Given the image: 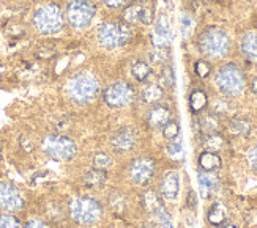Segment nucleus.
Here are the masks:
<instances>
[{
  "instance_id": "obj_16",
  "label": "nucleus",
  "mask_w": 257,
  "mask_h": 228,
  "mask_svg": "<svg viewBox=\"0 0 257 228\" xmlns=\"http://www.w3.org/2000/svg\"><path fill=\"white\" fill-rule=\"evenodd\" d=\"M141 204H142V208L144 211L153 215L156 214L160 209L164 208V204L158 195V192L153 190V189H147V190H144L142 192V195H141Z\"/></svg>"
},
{
  "instance_id": "obj_19",
  "label": "nucleus",
  "mask_w": 257,
  "mask_h": 228,
  "mask_svg": "<svg viewBox=\"0 0 257 228\" xmlns=\"http://www.w3.org/2000/svg\"><path fill=\"white\" fill-rule=\"evenodd\" d=\"M163 87L161 85H156V84H150L147 87H144L141 90V101L144 104H149V106H155L163 99Z\"/></svg>"
},
{
  "instance_id": "obj_41",
  "label": "nucleus",
  "mask_w": 257,
  "mask_h": 228,
  "mask_svg": "<svg viewBox=\"0 0 257 228\" xmlns=\"http://www.w3.org/2000/svg\"><path fill=\"white\" fill-rule=\"evenodd\" d=\"M22 228H49V225H48V223H44L43 220L33 219V220H29Z\"/></svg>"
},
{
  "instance_id": "obj_43",
  "label": "nucleus",
  "mask_w": 257,
  "mask_h": 228,
  "mask_svg": "<svg viewBox=\"0 0 257 228\" xmlns=\"http://www.w3.org/2000/svg\"><path fill=\"white\" fill-rule=\"evenodd\" d=\"M186 206L191 209V211H194L196 209V206H197V200H196V193H194V190H191L188 193V204Z\"/></svg>"
},
{
  "instance_id": "obj_34",
  "label": "nucleus",
  "mask_w": 257,
  "mask_h": 228,
  "mask_svg": "<svg viewBox=\"0 0 257 228\" xmlns=\"http://www.w3.org/2000/svg\"><path fill=\"white\" fill-rule=\"evenodd\" d=\"M167 154H169L172 159H182L183 157V146H182V140L178 139H172L167 145Z\"/></svg>"
},
{
  "instance_id": "obj_27",
  "label": "nucleus",
  "mask_w": 257,
  "mask_h": 228,
  "mask_svg": "<svg viewBox=\"0 0 257 228\" xmlns=\"http://www.w3.org/2000/svg\"><path fill=\"white\" fill-rule=\"evenodd\" d=\"M93 168H98V170H106L107 168H110L112 167V164H114V161H112V156H110L109 153H104V151H101V153H96L95 156H93Z\"/></svg>"
},
{
  "instance_id": "obj_17",
  "label": "nucleus",
  "mask_w": 257,
  "mask_h": 228,
  "mask_svg": "<svg viewBox=\"0 0 257 228\" xmlns=\"http://www.w3.org/2000/svg\"><path fill=\"white\" fill-rule=\"evenodd\" d=\"M222 165V159L218 153L215 151H204L202 154L199 156V167L202 172L207 173H213L216 170H219Z\"/></svg>"
},
{
  "instance_id": "obj_9",
  "label": "nucleus",
  "mask_w": 257,
  "mask_h": 228,
  "mask_svg": "<svg viewBox=\"0 0 257 228\" xmlns=\"http://www.w3.org/2000/svg\"><path fill=\"white\" fill-rule=\"evenodd\" d=\"M103 99L106 102V106L112 109L126 107L134 99V88L125 81L112 82L103 91Z\"/></svg>"
},
{
  "instance_id": "obj_38",
  "label": "nucleus",
  "mask_w": 257,
  "mask_h": 228,
  "mask_svg": "<svg viewBox=\"0 0 257 228\" xmlns=\"http://www.w3.org/2000/svg\"><path fill=\"white\" fill-rule=\"evenodd\" d=\"M191 30H193V19L188 13H183L182 15V33H183V37L188 38L189 35H191Z\"/></svg>"
},
{
  "instance_id": "obj_8",
  "label": "nucleus",
  "mask_w": 257,
  "mask_h": 228,
  "mask_svg": "<svg viewBox=\"0 0 257 228\" xmlns=\"http://www.w3.org/2000/svg\"><path fill=\"white\" fill-rule=\"evenodd\" d=\"M96 15L93 0H70L66 5V19L74 29H85L92 24Z\"/></svg>"
},
{
  "instance_id": "obj_35",
  "label": "nucleus",
  "mask_w": 257,
  "mask_h": 228,
  "mask_svg": "<svg viewBox=\"0 0 257 228\" xmlns=\"http://www.w3.org/2000/svg\"><path fill=\"white\" fill-rule=\"evenodd\" d=\"M0 228H22V225L16 215L0 214Z\"/></svg>"
},
{
  "instance_id": "obj_25",
  "label": "nucleus",
  "mask_w": 257,
  "mask_h": 228,
  "mask_svg": "<svg viewBox=\"0 0 257 228\" xmlns=\"http://www.w3.org/2000/svg\"><path fill=\"white\" fill-rule=\"evenodd\" d=\"M207 102H208V98L204 90L196 88L191 91V95H189V107H191L194 113L202 112L207 107Z\"/></svg>"
},
{
  "instance_id": "obj_37",
  "label": "nucleus",
  "mask_w": 257,
  "mask_h": 228,
  "mask_svg": "<svg viewBox=\"0 0 257 228\" xmlns=\"http://www.w3.org/2000/svg\"><path fill=\"white\" fill-rule=\"evenodd\" d=\"M150 59L153 63H164L167 59H169V52H167V49L156 46V49L153 52H150Z\"/></svg>"
},
{
  "instance_id": "obj_21",
  "label": "nucleus",
  "mask_w": 257,
  "mask_h": 228,
  "mask_svg": "<svg viewBox=\"0 0 257 228\" xmlns=\"http://www.w3.org/2000/svg\"><path fill=\"white\" fill-rule=\"evenodd\" d=\"M241 51L248 59L257 62V32H248L241 40Z\"/></svg>"
},
{
  "instance_id": "obj_10",
  "label": "nucleus",
  "mask_w": 257,
  "mask_h": 228,
  "mask_svg": "<svg viewBox=\"0 0 257 228\" xmlns=\"http://www.w3.org/2000/svg\"><path fill=\"white\" fill-rule=\"evenodd\" d=\"M128 173L136 186H145L155 175V161L152 157H138L131 162Z\"/></svg>"
},
{
  "instance_id": "obj_7",
  "label": "nucleus",
  "mask_w": 257,
  "mask_h": 228,
  "mask_svg": "<svg viewBox=\"0 0 257 228\" xmlns=\"http://www.w3.org/2000/svg\"><path fill=\"white\" fill-rule=\"evenodd\" d=\"M43 153L55 161H71L77 153V145L66 135H46L41 142Z\"/></svg>"
},
{
  "instance_id": "obj_6",
  "label": "nucleus",
  "mask_w": 257,
  "mask_h": 228,
  "mask_svg": "<svg viewBox=\"0 0 257 228\" xmlns=\"http://www.w3.org/2000/svg\"><path fill=\"white\" fill-rule=\"evenodd\" d=\"M131 38V29L125 22L109 21L98 29V41L106 49H117L125 46Z\"/></svg>"
},
{
  "instance_id": "obj_45",
  "label": "nucleus",
  "mask_w": 257,
  "mask_h": 228,
  "mask_svg": "<svg viewBox=\"0 0 257 228\" xmlns=\"http://www.w3.org/2000/svg\"><path fill=\"white\" fill-rule=\"evenodd\" d=\"M139 228H158V226H153V225H142Z\"/></svg>"
},
{
  "instance_id": "obj_28",
  "label": "nucleus",
  "mask_w": 257,
  "mask_h": 228,
  "mask_svg": "<svg viewBox=\"0 0 257 228\" xmlns=\"http://www.w3.org/2000/svg\"><path fill=\"white\" fill-rule=\"evenodd\" d=\"M107 201L110 204V208H112L115 212H125L126 209V200L125 197L121 195L120 192H112L110 195L107 197Z\"/></svg>"
},
{
  "instance_id": "obj_5",
  "label": "nucleus",
  "mask_w": 257,
  "mask_h": 228,
  "mask_svg": "<svg viewBox=\"0 0 257 228\" xmlns=\"http://www.w3.org/2000/svg\"><path fill=\"white\" fill-rule=\"evenodd\" d=\"M33 24L43 35H54L63 29V13L57 4H44L33 15Z\"/></svg>"
},
{
  "instance_id": "obj_31",
  "label": "nucleus",
  "mask_w": 257,
  "mask_h": 228,
  "mask_svg": "<svg viewBox=\"0 0 257 228\" xmlns=\"http://www.w3.org/2000/svg\"><path fill=\"white\" fill-rule=\"evenodd\" d=\"M153 217L156 220V226H158V228H174L172 219H171L169 212L166 211V208H163L156 214H153Z\"/></svg>"
},
{
  "instance_id": "obj_32",
  "label": "nucleus",
  "mask_w": 257,
  "mask_h": 228,
  "mask_svg": "<svg viewBox=\"0 0 257 228\" xmlns=\"http://www.w3.org/2000/svg\"><path fill=\"white\" fill-rule=\"evenodd\" d=\"M178 134H180V124H178L177 121L169 120L163 126V135H164V139H167V140L177 139Z\"/></svg>"
},
{
  "instance_id": "obj_14",
  "label": "nucleus",
  "mask_w": 257,
  "mask_h": 228,
  "mask_svg": "<svg viewBox=\"0 0 257 228\" xmlns=\"http://www.w3.org/2000/svg\"><path fill=\"white\" fill-rule=\"evenodd\" d=\"M145 120H147V124L150 128H163L171 120V110L163 104H155L147 112Z\"/></svg>"
},
{
  "instance_id": "obj_22",
  "label": "nucleus",
  "mask_w": 257,
  "mask_h": 228,
  "mask_svg": "<svg viewBox=\"0 0 257 228\" xmlns=\"http://www.w3.org/2000/svg\"><path fill=\"white\" fill-rule=\"evenodd\" d=\"M219 184L218 178L213 175V173H200L199 175V186H200V193H202L204 198H208L210 197V192L215 190Z\"/></svg>"
},
{
  "instance_id": "obj_46",
  "label": "nucleus",
  "mask_w": 257,
  "mask_h": 228,
  "mask_svg": "<svg viewBox=\"0 0 257 228\" xmlns=\"http://www.w3.org/2000/svg\"><path fill=\"white\" fill-rule=\"evenodd\" d=\"M112 228H114V226H112Z\"/></svg>"
},
{
  "instance_id": "obj_18",
  "label": "nucleus",
  "mask_w": 257,
  "mask_h": 228,
  "mask_svg": "<svg viewBox=\"0 0 257 228\" xmlns=\"http://www.w3.org/2000/svg\"><path fill=\"white\" fill-rule=\"evenodd\" d=\"M207 219L210 222V225H213L215 228H221L227 223L229 219V212L227 208L222 203H215L211 204V208L207 212Z\"/></svg>"
},
{
  "instance_id": "obj_39",
  "label": "nucleus",
  "mask_w": 257,
  "mask_h": 228,
  "mask_svg": "<svg viewBox=\"0 0 257 228\" xmlns=\"http://www.w3.org/2000/svg\"><path fill=\"white\" fill-rule=\"evenodd\" d=\"M152 21H153V8H150V7H141L139 22H142V24H150Z\"/></svg>"
},
{
  "instance_id": "obj_33",
  "label": "nucleus",
  "mask_w": 257,
  "mask_h": 228,
  "mask_svg": "<svg viewBox=\"0 0 257 228\" xmlns=\"http://www.w3.org/2000/svg\"><path fill=\"white\" fill-rule=\"evenodd\" d=\"M161 85L164 88H174L175 85V77H174V70L171 65H166L161 71Z\"/></svg>"
},
{
  "instance_id": "obj_42",
  "label": "nucleus",
  "mask_w": 257,
  "mask_h": 228,
  "mask_svg": "<svg viewBox=\"0 0 257 228\" xmlns=\"http://www.w3.org/2000/svg\"><path fill=\"white\" fill-rule=\"evenodd\" d=\"M103 4L109 8H120L126 4V0H103Z\"/></svg>"
},
{
  "instance_id": "obj_15",
  "label": "nucleus",
  "mask_w": 257,
  "mask_h": 228,
  "mask_svg": "<svg viewBox=\"0 0 257 228\" xmlns=\"http://www.w3.org/2000/svg\"><path fill=\"white\" fill-rule=\"evenodd\" d=\"M171 38V26H169V19L166 15H161L155 24V32H153V43L158 48H164Z\"/></svg>"
},
{
  "instance_id": "obj_11",
  "label": "nucleus",
  "mask_w": 257,
  "mask_h": 228,
  "mask_svg": "<svg viewBox=\"0 0 257 228\" xmlns=\"http://www.w3.org/2000/svg\"><path fill=\"white\" fill-rule=\"evenodd\" d=\"M24 208L19 189L11 182H0V209L5 212H19Z\"/></svg>"
},
{
  "instance_id": "obj_40",
  "label": "nucleus",
  "mask_w": 257,
  "mask_h": 228,
  "mask_svg": "<svg viewBox=\"0 0 257 228\" xmlns=\"http://www.w3.org/2000/svg\"><path fill=\"white\" fill-rule=\"evenodd\" d=\"M248 161H249V165L252 167V170L257 172V145H254L248 151Z\"/></svg>"
},
{
  "instance_id": "obj_4",
  "label": "nucleus",
  "mask_w": 257,
  "mask_h": 228,
  "mask_svg": "<svg viewBox=\"0 0 257 228\" xmlns=\"http://www.w3.org/2000/svg\"><path fill=\"white\" fill-rule=\"evenodd\" d=\"M199 49L208 57H224L230 51V38L219 27H208L199 35Z\"/></svg>"
},
{
  "instance_id": "obj_24",
  "label": "nucleus",
  "mask_w": 257,
  "mask_h": 228,
  "mask_svg": "<svg viewBox=\"0 0 257 228\" xmlns=\"http://www.w3.org/2000/svg\"><path fill=\"white\" fill-rule=\"evenodd\" d=\"M199 131H202L205 135L216 134L219 131L218 115H215V113H208V115H204L202 118H199Z\"/></svg>"
},
{
  "instance_id": "obj_12",
  "label": "nucleus",
  "mask_w": 257,
  "mask_h": 228,
  "mask_svg": "<svg viewBox=\"0 0 257 228\" xmlns=\"http://www.w3.org/2000/svg\"><path fill=\"white\" fill-rule=\"evenodd\" d=\"M136 143H138V132L130 126L120 128L110 137V146L118 154H126L133 151Z\"/></svg>"
},
{
  "instance_id": "obj_23",
  "label": "nucleus",
  "mask_w": 257,
  "mask_h": 228,
  "mask_svg": "<svg viewBox=\"0 0 257 228\" xmlns=\"http://www.w3.org/2000/svg\"><path fill=\"white\" fill-rule=\"evenodd\" d=\"M152 74V68L145 60H136L131 65V76L134 77V81L138 82H145Z\"/></svg>"
},
{
  "instance_id": "obj_26",
  "label": "nucleus",
  "mask_w": 257,
  "mask_h": 228,
  "mask_svg": "<svg viewBox=\"0 0 257 228\" xmlns=\"http://www.w3.org/2000/svg\"><path fill=\"white\" fill-rule=\"evenodd\" d=\"M229 129H230L232 134H235V135L248 137L251 134L252 124L248 120H244V118H235V120H232Z\"/></svg>"
},
{
  "instance_id": "obj_44",
  "label": "nucleus",
  "mask_w": 257,
  "mask_h": 228,
  "mask_svg": "<svg viewBox=\"0 0 257 228\" xmlns=\"http://www.w3.org/2000/svg\"><path fill=\"white\" fill-rule=\"evenodd\" d=\"M251 90H252L254 95H257V77H254L251 81Z\"/></svg>"
},
{
  "instance_id": "obj_1",
  "label": "nucleus",
  "mask_w": 257,
  "mask_h": 228,
  "mask_svg": "<svg viewBox=\"0 0 257 228\" xmlns=\"http://www.w3.org/2000/svg\"><path fill=\"white\" fill-rule=\"evenodd\" d=\"M103 214L104 209L101 201L93 197H76L68 204L70 219L81 226H90L98 223L103 219Z\"/></svg>"
},
{
  "instance_id": "obj_36",
  "label": "nucleus",
  "mask_w": 257,
  "mask_h": 228,
  "mask_svg": "<svg viewBox=\"0 0 257 228\" xmlns=\"http://www.w3.org/2000/svg\"><path fill=\"white\" fill-rule=\"evenodd\" d=\"M194 71H196V74H197L199 77L205 79V77H208L210 73H211V65H210L208 62H205V60H197L196 65H194Z\"/></svg>"
},
{
  "instance_id": "obj_29",
  "label": "nucleus",
  "mask_w": 257,
  "mask_h": 228,
  "mask_svg": "<svg viewBox=\"0 0 257 228\" xmlns=\"http://www.w3.org/2000/svg\"><path fill=\"white\" fill-rule=\"evenodd\" d=\"M204 145L207 148V151H215V153H218L221 148L224 146V139H222V135H219L218 132L216 134H210V135H207Z\"/></svg>"
},
{
  "instance_id": "obj_20",
  "label": "nucleus",
  "mask_w": 257,
  "mask_h": 228,
  "mask_svg": "<svg viewBox=\"0 0 257 228\" xmlns=\"http://www.w3.org/2000/svg\"><path fill=\"white\" fill-rule=\"evenodd\" d=\"M107 179V173L104 170H98V168H92L82 176V182L84 186L88 189H98L101 187Z\"/></svg>"
},
{
  "instance_id": "obj_2",
  "label": "nucleus",
  "mask_w": 257,
  "mask_h": 228,
  "mask_svg": "<svg viewBox=\"0 0 257 228\" xmlns=\"http://www.w3.org/2000/svg\"><path fill=\"white\" fill-rule=\"evenodd\" d=\"M99 82L98 79L87 71H81L74 74L68 84H66V91H68V96L71 98L73 102L76 104H90L92 101L96 99V96L99 95Z\"/></svg>"
},
{
  "instance_id": "obj_13",
  "label": "nucleus",
  "mask_w": 257,
  "mask_h": 228,
  "mask_svg": "<svg viewBox=\"0 0 257 228\" xmlns=\"http://www.w3.org/2000/svg\"><path fill=\"white\" fill-rule=\"evenodd\" d=\"M180 190V178L177 172H167L161 182H160V192L166 200H175Z\"/></svg>"
},
{
  "instance_id": "obj_3",
  "label": "nucleus",
  "mask_w": 257,
  "mask_h": 228,
  "mask_svg": "<svg viewBox=\"0 0 257 228\" xmlns=\"http://www.w3.org/2000/svg\"><path fill=\"white\" fill-rule=\"evenodd\" d=\"M215 81L221 93L230 98L241 95L244 87H246L244 74L235 63H227L224 66H221L216 73Z\"/></svg>"
},
{
  "instance_id": "obj_30",
  "label": "nucleus",
  "mask_w": 257,
  "mask_h": 228,
  "mask_svg": "<svg viewBox=\"0 0 257 228\" xmlns=\"http://www.w3.org/2000/svg\"><path fill=\"white\" fill-rule=\"evenodd\" d=\"M139 15H141V5L138 4L128 5L123 11V22L128 26L136 24V22H139Z\"/></svg>"
}]
</instances>
